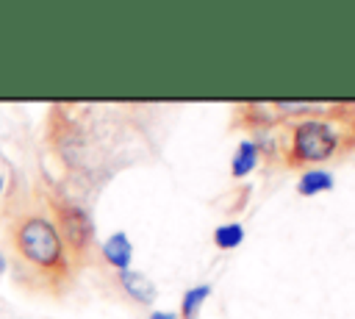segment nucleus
Returning a JSON list of instances; mask_svg holds the SVG:
<instances>
[{"label": "nucleus", "instance_id": "nucleus-1", "mask_svg": "<svg viewBox=\"0 0 355 319\" xmlns=\"http://www.w3.org/2000/svg\"><path fill=\"white\" fill-rule=\"evenodd\" d=\"M14 250L17 255L42 272H58L64 269V252L67 244L55 227V222L44 214H28L14 227Z\"/></svg>", "mask_w": 355, "mask_h": 319}, {"label": "nucleus", "instance_id": "nucleus-2", "mask_svg": "<svg viewBox=\"0 0 355 319\" xmlns=\"http://www.w3.org/2000/svg\"><path fill=\"white\" fill-rule=\"evenodd\" d=\"M338 147V136L324 119H305L294 128L291 158L294 161H324Z\"/></svg>", "mask_w": 355, "mask_h": 319}, {"label": "nucleus", "instance_id": "nucleus-3", "mask_svg": "<svg viewBox=\"0 0 355 319\" xmlns=\"http://www.w3.org/2000/svg\"><path fill=\"white\" fill-rule=\"evenodd\" d=\"M55 227H58L64 244H69L72 250H86V244L94 236L92 219L78 202H61L58 205V225Z\"/></svg>", "mask_w": 355, "mask_h": 319}, {"label": "nucleus", "instance_id": "nucleus-4", "mask_svg": "<svg viewBox=\"0 0 355 319\" xmlns=\"http://www.w3.org/2000/svg\"><path fill=\"white\" fill-rule=\"evenodd\" d=\"M100 252H103L105 264H111L116 272L130 269V261H133V244H130V239H128L125 230L111 233V236L100 244Z\"/></svg>", "mask_w": 355, "mask_h": 319}, {"label": "nucleus", "instance_id": "nucleus-5", "mask_svg": "<svg viewBox=\"0 0 355 319\" xmlns=\"http://www.w3.org/2000/svg\"><path fill=\"white\" fill-rule=\"evenodd\" d=\"M116 277H119V286L125 288V294L130 300L141 302V305H150L155 300V294H158L155 286H153V280L147 275L136 272V269H122V272H116Z\"/></svg>", "mask_w": 355, "mask_h": 319}, {"label": "nucleus", "instance_id": "nucleus-6", "mask_svg": "<svg viewBox=\"0 0 355 319\" xmlns=\"http://www.w3.org/2000/svg\"><path fill=\"white\" fill-rule=\"evenodd\" d=\"M258 164V144L252 139H244L239 141L236 153H233V164H230V172L233 178H247Z\"/></svg>", "mask_w": 355, "mask_h": 319}, {"label": "nucleus", "instance_id": "nucleus-7", "mask_svg": "<svg viewBox=\"0 0 355 319\" xmlns=\"http://www.w3.org/2000/svg\"><path fill=\"white\" fill-rule=\"evenodd\" d=\"M327 189H333V175L324 169H311L297 180V191L305 197H313V194L327 191Z\"/></svg>", "mask_w": 355, "mask_h": 319}, {"label": "nucleus", "instance_id": "nucleus-8", "mask_svg": "<svg viewBox=\"0 0 355 319\" xmlns=\"http://www.w3.org/2000/svg\"><path fill=\"white\" fill-rule=\"evenodd\" d=\"M244 241V227L239 225V222H225V225H219L216 230H214V244L219 247V250H233V247H239Z\"/></svg>", "mask_w": 355, "mask_h": 319}, {"label": "nucleus", "instance_id": "nucleus-9", "mask_svg": "<svg viewBox=\"0 0 355 319\" xmlns=\"http://www.w3.org/2000/svg\"><path fill=\"white\" fill-rule=\"evenodd\" d=\"M208 294H211V286H208V283L189 288V291L183 294V300H180V316H183V319H194V316L200 313V305L205 302Z\"/></svg>", "mask_w": 355, "mask_h": 319}, {"label": "nucleus", "instance_id": "nucleus-10", "mask_svg": "<svg viewBox=\"0 0 355 319\" xmlns=\"http://www.w3.org/2000/svg\"><path fill=\"white\" fill-rule=\"evenodd\" d=\"M277 108L280 111H305V108H311L308 103H277Z\"/></svg>", "mask_w": 355, "mask_h": 319}, {"label": "nucleus", "instance_id": "nucleus-11", "mask_svg": "<svg viewBox=\"0 0 355 319\" xmlns=\"http://www.w3.org/2000/svg\"><path fill=\"white\" fill-rule=\"evenodd\" d=\"M147 319H178V313L175 311H153Z\"/></svg>", "mask_w": 355, "mask_h": 319}, {"label": "nucleus", "instance_id": "nucleus-12", "mask_svg": "<svg viewBox=\"0 0 355 319\" xmlns=\"http://www.w3.org/2000/svg\"><path fill=\"white\" fill-rule=\"evenodd\" d=\"M6 269H8V258H6V252L0 250V275H3Z\"/></svg>", "mask_w": 355, "mask_h": 319}, {"label": "nucleus", "instance_id": "nucleus-13", "mask_svg": "<svg viewBox=\"0 0 355 319\" xmlns=\"http://www.w3.org/2000/svg\"><path fill=\"white\" fill-rule=\"evenodd\" d=\"M3 189H6V178L0 175V194H3Z\"/></svg>", "mask_w": 355, "mask_h": 319}]
</instances>
